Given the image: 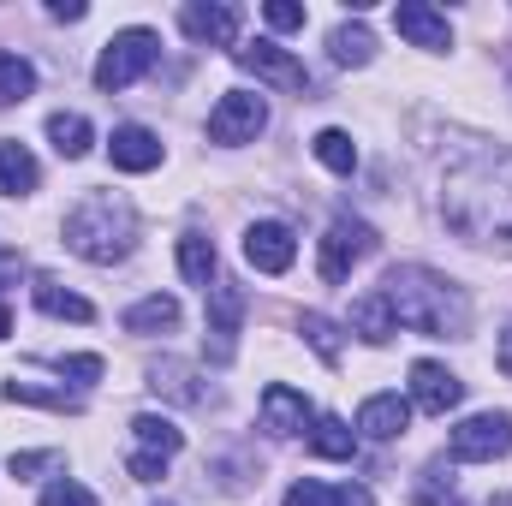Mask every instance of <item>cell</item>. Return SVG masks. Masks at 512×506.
<instances>
[{"label": "cell", "instance_id": "1", "mask_svg": "<svg viewBox=\"0 0 512 506\" xmlns=\"http://www.w3.org/2000/svg\"><path fill=\"white\" fill-rule=\"evenodd\" d=\"M441 215L471 245H512V149H465L441 179Z\"/></svg>", "mask_w": 512, "mask_h": 506}, {"label": "cell", "instance_id": "2", "mask_svg": "<svg viewBox=\"0 0 512 506\" xmlns=\"http://www.w3.org/2000/svg\"><path fill=\"white\" fill-rule=\"evenodd\" d=\"M382 298H387V310H393V322L411 328V334H435V340H447V334L465 340V334H471V304H465V292H459L453 280L417 268V262L387 268Z\"/></svg>", "mask_w": 512, "mask_h": 506}, {"label": "cell", "instance_id": "3", "mask_svg": "<svg viewBox=\"0 0 512 506\" xmlns=\"http://www.w3.org/2000/svg\"><path fill=\"white\" fill-rule=\"evenodd\" d=\"M66 245L84 256V262H120L137 245V215H131L120 197L96 191V197H84L66 215Z\"/></svg>", "mask_w": 512, "mask_h": 506}, {"label": "cell", "instance_id": "4", "mask_svg": "<svg viewBox=\"0 0 512 506\" xmlns=\"http://www.w3.org/2000/svg\"><path fill=\"white\" fill-rule=\"evenodd\" d=\"M155 54H161V42H155V30H120L108 48H102V60H96V84L114 96V90H131L149 66H155Z\"/></svg>", "mask_w": 512, "mask_h": 506}, {"label": "cell", "instance_id": "5", "mask_svg": "<svg viewBox=\"0 0 512 506\" xmlns=\"http://www.w3.org/2000/svg\"><path fill=\"white\" fill-rule=\"evenodd\" d=\"M453 459H465V465H489V459H507L512 453V417L507 411H477V417H465L459 429H453Z\"/></svg>", "mask_w": 512, "mask_h": 506}, {"label": "cell", "instance_id": "6", "mask_svg": "<svg viewBox=\"0 0 512 506\" xmlns=\"http://www.w3.org/2000/svg\"><path fill=\"white\" fill-rule=\"evenodd\" d=\"M233 60L256 72L262 84H274V90H286V96H304L310 90V72H304V60L292 54V48H280V42H245V48H233Z\"/></svg>", "mask_w": 512, "mask_h": 506}, {"label": "cell", "instance_id": "7", "mask_svg": "<svg viewBox=\"0 0 512 506\" xmlns=\"http://www.w3.org/2000/svg\"><path fill=\"white\" fill-rule=\"evenodd\" d=\"M268 126V102L251 90H227L209 114V137L215 143H256V131Z\"/></svg>", "mask_w": 512, "mask_h": 506}, {"label": "cell", "instance_id": "8", "mask_svg": "<svg viewBox=\"0 0 512 506\" xmlns=\"http://www.w3.org/2000/svg\"><path fill=\"white\" fill-rule=\"evenodd\" d=\"M376 251V233L364 227V221H334L328 227V239H322V280L328 286H340L364 256Z\"/></svg>", "mask_w": 512, "mask_h": 506}, {"label": "cell", "instance_id": "9", "mask_svg": "<svg viewBox=\"0 0 512 506\" xmlns=\"http://www.w3.org/2000/svg\"><path fill=\"white\" fill-rule=\"evenodd\" d=\"M393 30H399L411 48H429V54L453 48V24H447V12H435V6H423V0H399V6H393Z\"/></svg>", "mask_w": 512, "mask_h": 506}, {"label": "cell", "instance_id": "10", "mask_svg": "<svg viewBox=\"0 0 512 506\" xmlns=\"http://www.w3.org/2000/svg\"><path fill=\"white\" fill-rule=\"evenodd\" d=\"M459 399H465V381L453 376L447 364H429V358H423V364H411V405H417V411L447 417Z\"/></svg>", "mask_w": 512, "mask_h": 506}, {"label": "cell", "instance_id": "11", "mask_svg": "<svg viewBox=\"0 0 512 506\" xmlns=\"http://www.w3.org/2000/svg\"><path fill=\"white\" fill-rule=\"evenodd\" d=\"M179 30L191 42H203V48H233L239 42V6H203V0H191V6H179Z\"/></svg>", "mask_w": 512, "mask_h": 506}, {"label": "cell", "instance_id": "12", "mask_svg": "<svg viewBox=\"0 0 512 506\" xmlns=\"http://www.w3.org/2000/svg\"><path fill=\"white\" fill-rule=\"evenodd\" d=\"M292 256H298V239H292V227H280V221H256L251 233H245V262L262 268V274H286Z\"/></svg>", "mask_w": 512, "mask_h": 506}, {"label": "cell", "instance_id": "13", "mask_svg": "<svg viewBox=\"0 0 512 506\" xmlns=\"http://www.w3.org/2000/svg\"><path fill=\"white\" fill-rule=\"evenodd\" d=\"M262 429L268 435H304L310 429V399L298 393V387H286V381H274L268 393H262Z\"/></svg>", "mask_w": 512, "mask_h": 506}, {"label": "cell", "instance_id": "14", "mask_svg": "<svg viewBox=\"0 0 512 506\" xmlns=\"http://www.w3.org/2000/svg\"><path fill=\"white\" fill-rule=\"evenodd\" d=\"M239 322H245V298H239V286L215 280V286H209V334H215V358H221V364L233 358V334H239Z\"/></svg>", "mask_w": 512, "mask_h": 506}, {"label": "cell", "instance_id": "15", "mask_svg": "<svg viewBox=\"0 0 512 506\" xmlns=\"http://www.w3.org/2000/svg\"><path fill=\"white\" fill-rule=\"evenodd\" d=\"M108 155H114L120 173H149V167H161V137L149 126H114Z\"/></svg>", "mask_w": 512, "mask_h": 506}, {"label": "cell", "instance_id": "16", "mask_svg": "<svg viewBox=\"0 0 512 506\" xmlns=\"http://www.w3.org/2000/svg\"><path fill=\"white\" fill-rule=\"evenodd\" d=\"M405 429H411V405H405L399 393H376V399L358 405V435H370V441H399Z\"/></svg>", "mask_w": 512, "mask_h": 506}, {"label": "cell", "instance_id": "17", "mask_svg": "<svg viewBox=\"0 0 512 506\" xmlns=\"http://www.w3.org/2000/svg\"><path fill=\"white\" fill-rule=\"evenodd\" d=\"M36 155L24 143H0V197H30L36 191Z\"/></svg>", "mask_w": 512, "mask_h": 506}, {"label": "cell", "instance_id": "18", "mask_svg": "<svg viewBox=\"0 0 512 506\" xmlns=\"http://www.w3.org/2000/svg\"><path fill=\"white\" fill-rule=\"evenodd\" d=\"M131 435H137V453H155V459H173V453L185 447V429L167 423V417H155V411H143V417L131 423Z\"/></svg>", "mask_w": 512, "mask_h": 506}, {"label": "cell", "instance_id": "19", "mask_svg": "<svg viewBox=\"0 0 512 506\" xmlns=\"http://www.w3.org/2000/svg\"><path fill=\"white\" fill-rule=\"evenodd\" d=\"M352 334H364L370 346H387V340L399 334V322H393V310H387L382 292H370V298L352 304Z\"/></svg>", "mask_w": 512, "mask_h": 506}, {"label": "cell", "instance_id": "20", "mask_svg": "<svg viewBox=\"0 0 512 506\" xmlns=\"http://www.w3.org/2000/svg\"><path fill=\"white\" fill-rule=\"evenodd\" d=\"M30 292H36V310H42V316H60V322H90V316H96V310H90V298L66 292L60 280H36Z\"/></svg>", "mask_w": 512, "mask_h": 506}, {"label": "cell", "instance_id": "21", "mask_svg": "<svg viewBox=\"0 0 512 506\" xmlns=\"http://www.w3.org/2000/svg\"><path fill=\"white\" fill-rule=\"evenodd\" d=\"M328 48H334V60H340V66H370V60H376V36H370V24H364V18L340 24V30L328 36Z\"/></svg>", "mask_w": 512, "mask_h": 506}, {"label": "cell", "instance_id": "22", "mask_svg": "<svg viewBox=\"0 0 512 506\" xmlns=\"http://www.w3.org/2000/svg\"><path fill=\"white\" fill-rule=\"evenodd\" d=\"M179 274L191 280V286H215V239H203V233H185L179 239Z\"/></svg>", "mask_w": 512, "mask_h": 506}, {"label": "cell", "instance_id": "23", "mask_svg": "<svg viewBox=\"0 0 512 506\" xmlns=\"http://www.w3.org/2000/svg\"><path fill=\"white\" fill-rule=\"evenodd\" d=\"M286 506H370V489H352V483L346 489H328V483H310L304 477V483L286 489Z\"/></svg>", "mask_w": 512, "mask_h": 506}, {"label": "cell", "instance_id": "24", "mask_svg": "<svg viewBox=\"0 0 512 506\" xmlns=\"http://www.w3.org/2000/svg\"><path fill=\"white\" fill-rule=\"evenodd\" d=\"M179 322V298H137L126 310V334H161V328H173Z\"/></svg>", "mask_w": 512, "mask_h": 506}, {"label": "cell", "instance_id": "25", "mask_svg": "<svg viewBox=\"0 0 512 506\" xmlns=\"http://www.w3.org/2000/svg\"><path fill=\"white\" fill-rule=\"evenodd\" d=\"M310 453H322V459H352V453H358V429H346L340 417H316V423H310Z\"/></svg>", "mask_w": 512, "mask_h": 506}, {"label": "cell", "instance_id": "26", "mask_svg": "<svg viewBox=\"0 0 512 506\" xmlns=\"http://www.w3.org/2000/svg\"><path fill=\"white\" fill-rule=\"evenodd\" d=\"M316 161L328 167V173H352L358 167V143H352V131H340V126H328V131H316Z\"/></svg>", "mask_w": 512, "mask_h": 506}, {"label": "cell", "instance_id": "27", "mask_svg": "<svg viewBox=\"0 0 512 506\" xmlns=\"http://www.w3.org/2000/svg\"><path fill=\"white\" fill-rule=\"evenodd\" d=\"M30 90H36V66L0 48V108H12V102H24Z\"/></svg>", "mask_w": 512, "mask_h": 506}, {"label": "cell", "instance_id": "28", "mask_svg": "<svg viewBox=\"0 0 512 506\" xmlns=\"http://www.w3.org/2000/svg\"><path fill=\"white\" fill-rule=\"evenodd\" d=\"M48 137H54V149H60L66 161L90 155V120H84V114H54V120H48Z\"/></svg>", "mask_w": 512, "mask_h": 506}, {"label": "cell", "instance_id": "29", "mask_svg": "<svg viewBox=\"0 0 512 506\" xmlns=\"http://www.w3.org/2000/svg\"><path fill=\"white\" fill-rule=\"evenodd\" d=\"M6 399L12 405H54V411H84V399L78 393H54V387H36V381H6Z\"/></svg>", "mask_w": 512, "mask_h": 506}, {"label": "cell", "instance_id": "30", "mask_svg": "<svg viewBox=\"0 0 512 506\" xmlns=\"http://www.w3.org/2000/svg\"><path fill=\"white\" fill-rule=\"evenodd\" d=\"M149 387H155V393L167 387V393H173V399H185V405H197V399H203V387H191V370H185V364H155V370H149Z\"/></svg>", "mask_w": 512, "mask_h": 506}, {"label": "cell", "instance_id": "31", "mask_svg": "<svg viewBox=\"0 0 512 506\" xmlns=\"http://www.w3.org/2000/svg\"><path fill=\"white\" fill-rule=\"evenodd\" d=\"M304 340L316 346V358H322V364H340V334H334V322H328V316H316V310H310V316H304Z\"/></svg>", "mask_w": 512, "mask_h": 506}, {"label": "cell", "instance_id": "32", "mask_svg": "<svg viewBox=\"0 0 512 506\" xmlns=\"http://www.w3.org/2000/svg\"><path fill=\"white\" fill-rule=\"evenodd\" d=\"M42 506H102V501H96L84 483H66V477H60V483L42 489Z\"/></svg>", "mask_w": 512, "mask_h": 506}, {"label": "cell", "instance_id": "33", "mask_svg": "<svg viewBox=\"0 0 512 506\" xmlns=\"http://www.w3.org/2000/svg\"><path fill=\"white\" fill-rule=\"evenodd\" d=\"M262 18H268L274 30H304V6H298V0H268Z\"/></svg>", "mask_w": 512, "mask_h": 506}, {"label": "cell", "instance_id": "34", "mask_svg": "<svg viewBox=\"0 0 512 506\" xmlns=\"http://www.w3.org/2000/svg\"><path fill=\"white\" fill-rule=\"evenodd\" d=\"M131 477H137V483H161V477H167V459H155V453H131Z\"/></svg>", "mask_w": 512, "mask_h": 506}, {"label": "cell", "instance_id": "35", "mask_svg": "<svg viewBox=\"0 0 512 506\" xmlns=\"http://www.w3.org/2000/svg\"><path fill=\"white\" fill-rule=\"evenodd\" d=\"M60 376H72V381H102V358H60Z\"/></svg>", "mask_w": 512, "mask_h": 506}, {"label": "cell", "instance_id": "36", "mask_svg": "<svg viewBox=\"0 0 512 506\" xmlns=\"http://www.w3.org/2000/svg\"><path fill=\"white\" fill-rule=\"evenodd\" d=\"M42 465H54V453H12V477H30Z\"/></svg>", "mask_w": 512, "mask_h": 506}, {"label": "cell", "instance_id": "37", "mask_svg": "<svg viewBox=\"0 0 512 506\" xmlns=\"http://www.w3.org/2000/svg\"><path fill=\"white\" fill-rule=\"evenodd\" d=\"M48 12H54V18H66V24H72V18H84V0H54V6H48Z\"/></svg>", "mask_w": 512, "mask_h": 506}, {"label": "cell", "instance_id": "38", "mask_svg": "<svg viewBox=\"0 0 512 506\" xmlns=\"http://www.w3.org/2000/svg\"><path fill=\"white\" fill-rule=\"evenodd\" d=\"M495 364H501V376H512V322H507V334H501V352H495Z\"/></svg>", "mask_w": 512, "mask_h": 506}, {"label": "cell", "instance_id": "39", "mask_svg": "<svg viewBox=\"0 0 512 506\" xmlns=\"http://www.w3.org/2000/svg\"><path fill=\"white\" fill-rule=\"evenodd\" d=\"M18 280V256H0V286H12Z\"/></svg>", "mask_w": 512, "mask_h": 506}, {"label": "cell", "instance_id": "40", "mask_svg": "<svg viewBox=\"0 0 512 506\" xmlns=\"http://www.w3.org/2000/svg\"><path fill=\"white\" fill-rule=\"evenodd\" d=\"M6 334H12V310L0 304V340H6Z\"/></svg>", "mask_w": 512, "mask_h": 506}]
</instances>
